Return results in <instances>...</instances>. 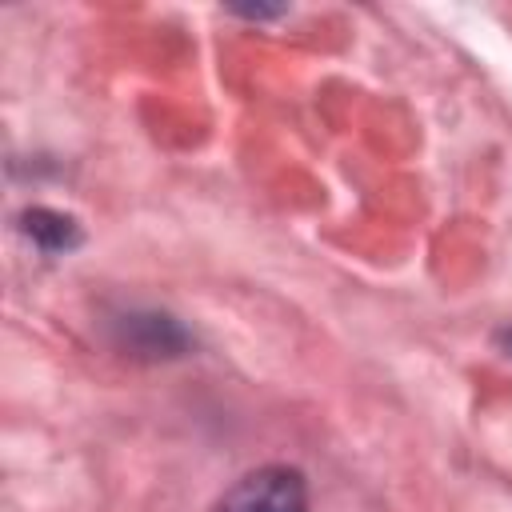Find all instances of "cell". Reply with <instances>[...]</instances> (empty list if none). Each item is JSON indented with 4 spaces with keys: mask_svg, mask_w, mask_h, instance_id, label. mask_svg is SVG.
Returning <instances> with one entry per match:
<instances>
[{
    "mask_svg": "<svg viewBox=\"0 0 512 512\" xmlns=\"http://www.w3.org/2000/svg\"><path fill=\"white\" fill-rule=\"evenodd\" d=\"M216 512H308V488L296 468L268 464L240 476Z\"/></svg>",
    "mask_w": 512,
    "mask_h": 512,
    "instance_id": "cell-1",
    "label": "cell"
},
{
    "mask_svg": "<svg viewBox=\"0 0 512 512\" xmlns=\"http://www.w3.org/2000/svg\"><path fill=\"white\" fill-rule=\"evenodd\" d=\"M500 340H504V348H508V352H512V332H504V336H500Z\"/></svg>",
    "mask_w": 512,
    "mask_h": 512,
    "instance_id": "cell-3",
    "label": "cell"
},
{
    "mask_svg": "<svg viewBox=\"0 0 512 512\" xmlns=\"http://www.w3.org/2000/svg\"><path fill=\"white\" fill-rule=\"evenodd\" d=\"M24 232H28L44 252H68V248L80 240L76 220L60 216V212H48V208H32V212H24Z\"/></svg>",
    "mask_w": 512,
    "mask_h": 512,
    "instance_id": "cell-2",
    "label": "cell"
}]
</instances>
